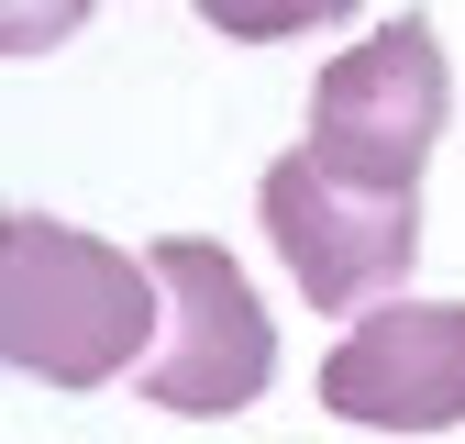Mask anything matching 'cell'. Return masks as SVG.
I'll list each match as a JSON object with an SVG mask.
<instances>
[{"instance_id": "cell-1", "label": "cell", "mask_w": 465, "mask_h": 444, "mask_svg": "<svg viewBox=\"0 0 465 444\" xmlns=\"http://www.w3.org/2000/svg\"><path fill=\"white\" fill-rule=\"evenodd\" d=\"M166 333V289L155 256H123L78 234V222L12 211L0 222V356L45 388H100L134 356H155Z\"/></svg>"}, {"instance_id": "cell-7", "label": "cell", "mask_w": 465, "mask_h": 444, "mask_svg": "<svg viewBox=\"0 0 465 444\" xmlns=\"http://www.w3.org/2000/svg\"><path fill=\"white\" fill-rule=\"evenodd\" d=\"M89 23V0H0V45L12 56H45V45H67Z\"/></svg>"}, {"instance_id": "cell-4", "label": "cell", "mask_w": 465, "mask_h": 444, "mask_svg": "<svg viewBox=\"0 0 465 444\" xmlns=\"http://www.w3.org/2000/svg\"><path fill=\"white\" fill-rule=\"evenodd\" d=\"M144 256H155V289H166V333L144 356V400L155 411H189V422L255 411L266 378H277V322L255 300V278L232 267L211 234H166Z\"/></svg>"}, {"instance_id": "cell-2", "label": "cell", "mask_w": 465, "mask_h": 444, "mask_svg": "<svg viewBox=\"0 0 465 444\" xmlns=\"http://www.w3.org/2000/svg\"><path fill=\"white\" fill-rule=\"evenodd\" d=\"M255 211H266V245L288 256V278H300V300L343 311V322L399 300V278H411V256H421V200L343 178V166L311 156V145H288L255 178Z\"/></svg>"}, {"instance_id": "cell-5", "label": "cell", "mask_w": 465, "mask_h": 444, "mask_svg": "<svg viewBox=\"0 0 465 444\" xmlns=\"http://www.w3.org/2000/svg\"><path fill=\"white\" fill-rule=\"evenodd\" d=\"M322 411L366 433H454L465 422V300H377L322 356Z\"/></svg>"}, {"instance_id": "cell-6", "label": "cell", "mask_w": 465, "mask_h": 444, "mask_svg": "<svg viewBox=\"0 0 465 444\" xmlns=\"http://www.w3.org/2000/svg\"><path fill=\"white\" fill-rule=\"evenodd\" d=\"M189 12L232 45H288V34H311V23H343L355 0H189Z\"/></svg>"}, {"instance_id": "cell-3", "label": "cell", "mask_w": 465, "mask_h": 444, "mask_svg": "<svg viewBox=\"0 0 465 444\" xmlns=\"http://www.w3.org/2000/svg\"><path fill=\"white\" fill-rule=\"evenodd\" d=\"M454 123V67H443V34L421 12H399L377 23L366 45H343L332 67L311 78V156H332L343 178H366V189H411L432 145Z\"/></svg>"}]
</instances>
